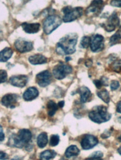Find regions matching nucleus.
<instances>
[{"instance_id":"1","label":"nucleus","mask_w":121,"mask_h":160,"mask_svg":"<svg viewBox=\"0 0 121 160\" xmlns=\"http://www.w3.org/2000/svg\"><path fill=\"white\" fill-rule=\"evenodd\" d=\"M78 41V35L70 33L62 37L56 45V52L61 55H72L76 51L75 46Z\"/></svg>"},{"instance_id":"2","label":"nucleus","mask_w":121,"mask_h":160,"mask_svg":"<svg viewBox=\"0 0 121 160\" xmlns=\"http://www.w3.org/2000/svg\"><path fill=\"white\" fill-rule=\"evenodd\" d=\"M32 134L29 129H22L19 131L17 135H13L9 140L8 145L18 148H22L24 145H28L31 141Z\"/></svg>"},{"instance_id":"3","label":"nucleus","mask_w":121,"mask_h":160,"mask_svg":"<svg viewBox=\"0 0 121 160\" xmlns=\"http://www.w3.org/2000/svg\"><path fill=\"white\" fill-rule=\"evenodd\" d=\"M111 114L108 112L107 108L104 106H97L93 108L89 113V117L94 122L101 124L109 121L111 118Z\"/></svg>"},{"instance_id":"4","label":"nucleus","mask_w":121,"mask_h":160,"mask_svg":"<svg viewBox=\"0 0 121 160\" xmlns=\"http://www.w3.org/2000/svg\"><path fill=\"white\" fill-rule=\"evenodd\" d=\"M63 19L58 15H50L43 22V29L46 35L52 33L62 24Z\"/></svg>"},{"instance_id":"5","label":"nucleus","mask_w":121,"mask_h":160,"mask_svg":"<svg viewBox=\"0 0 121 160\" xmlns=\"http://www.w3.org/2000/svg\"><path fill=\"white\" fill-rule=\"evenodd\" d=\"M62 12L64 14L63 21L64 22H70L83 15L84 9L82 7L73 8L70 6H67L62 9Z\"/></svg>"},{"instance_id":"6","label":"nucleus","mask_w":121,"mask_h":160,"mask_svg":"<svg viewBox=\"0 0 121 160\" xmlns=\"http://www.w3.org/2000/svg\"><path fill=\"white\" fill-rule=\"evenodd\" d=\"M72 71V66L61 62L54 68L52 69V74L56 79L61 80L67 75L71 74Z\"/></svg>"},{"instance_id":"7","label":"nucleus","mask_w":121,"mask_h":160,"mask_svg":"<svg viewBox=\"0 0 121 160\" xmlns=\"http://www.w3.org/2000/svg\"><path fill=\"white\" fill-rule=\"evenodd\" d=\"M120 24V19L115 12H113L112 15L109 16L107 21L101 24V25L104 28V29L108 32H111L114 31L115 29L118 27Z\"/></svg>"},{"instance_id":"8","label":"nucleus","mask_w":121,"mask_h":160,"mask_svg":"<svg viewBox=\"0 0 121 160\" xmlns=\"http://www.w3.org/2000/svg\"><path fill=\"white\" fill-rule=\"evenodd\" d=\"M104 37L100 34L93 35L91 39L90 48L92 52H98L101 51L105 47Z\"/></svg>"},{"instance_id":"9","label":"nucleus","mask_w":121,"mask_h":160,"mask_svg":"<svg viewBox=\"0 0 121 160\" xmlns=\"http://www.w3.org/2000/svg\"><path fill=\"white\" fill-rule=\"evenodd\" d=\"M14 47L18 52L24 53L31 51L33 49V44L31 42L26 41V39L19 38L16 41Z\"/></svg>"},{"instance_id":"10","label":"nucleus","mask_w":121,"mask_h":160,"mask_svg":"<svg viewBox=\"0 0 121 160\" xmlns=\"http://www.w3.org/2000/svg\"><path fill=\"white\" fill-rule=\"evenodd\" d=\"M36 80L39 86L45 87L51 83L52 74L48 70L42 71L36 74Z\"/></svg>"},{"instance_id":"11","label":"nucleus","mask_w":121,"mask_h":160,"mask_svg":"<svg viewBox=\"0 0 121 160\" xmlns=\"http://www.w3.org/2000/svg\"><path fill=\"white\" fill-rule=\"evenodd\" d=\"M103 1H92L89 7L86 9V14L87 16H98L103 8Z\"/></svg>"},{"instance_id":"12","label":"nucleus","mask_w":121,"mask_h":160,"mask_svg":"<svg viewBox=\"0 0 121 160\" xmlns=\"http://www.w3.org/2000/svg\"><path fill=\"white\" fill-rule=\"evenodd\" d=\"M98 143V138L91 135H86L82 139L80 144L83 149L89 150L94 147H95Z\"/></svg>"},{"instance_id":"13","label":"nucleus","mask_w":121,"mask_h":160,"mask_svg":"<svg viewBox=\"0 0 121 160\" xmlns=\"http://www.w3.org/2000/svg\"><path fill=\"white\" fill-rule=\"evenodd\" d=\"M28 82V77L26 75L13 76L10 78V83L12 85L23 88Z\"/></svg>"},{"instance_id":"14","label":"nucleus","mask_w":121,"mask_h":160,"mask_svg":"<svg viewBox=\"0 0 121 160\" xmlns=\"http://www.w3.org/2000/svg\"><path fill=\"white\" fill-rule=\"evenodd\" d=\"M19 96L16 94H7L5 95L2 99V103L3 106L7 108H14Z\"/></svg>"},{"instance_id":"15","label":"nucleus","mask_w":121,"mask_h":160,"mask_svg":"<svg viewBox=\"0 0 121 160\" xmlns=\"http://www.w3.org/2000/svg\"><path fill=\"white\" fill-rule=\"evenodd\" d=\"M23 30L27 33H36L40 29V23L24 22L21 24Z\"/></svg>"},{"instance_id":"16","label":"nucleus","mask_w":121,"mask_h":160,"mask_svg":"<svg viewBox=\"0 0 121 160\" xmlns=\"http://www.w3.org/2000/svg\"><path fill=\"white\" fill-rule=\"evenodd\" d=\"M39 95V92L36 87H29L23 94V98L26 101H30L36 99Z\"/></svg>"},{"instance_id":"17","label":"nucleus","mask_w":121,"mask_h":160,"mask_svg":"<svg viewBox=\"0 0 121 160\" xmlns=\"http://www.w3.org/2000/svg\"><path fill=\"white\" fill-rule=\"evenodd\" d=\"M28 60L32 65H41L47 62V58L41 54L32 55L29 57Z\"/></svg>"},{"instance_id":"18","label":"nucleus","mask_w":121,"mask_h":160,"mask_svg":"<svg viewBox=\"0 0 121 160\" xmlns=\"http://www.w3.org/2000/svg\"><path fill=\"white\" fill-rule=\"evenodd\" d=\"M78 92L80 95V101L82 103H85L89 99L91 92L90 90L85 86H82L78 89Z\"/></svg>"},{"instance_id":"19","label":"nucleus","mask_w":121,"mask_h":160,"mask_svg":"<svg viewBox=\"0 0 121 160\" xmlns=\"http://www.w3.org/2000/svg\"><path fill=\"white\" fill-rule=\"evenodd\" d=\"M13 55V50L10 48H5L0 52V61L1 62H7Z\"/></svg>"},{"instance_id":"20","label":"nucleus","mask_w":121,"mask_h":160,"mask_svg":"<svg viewBox=\"0 0 121 160\" xmlns=\"http://www.w3.org/2000/svg\"><path fill=\"white\" fill-rule=\"evenodd\" d=\"M48 143V136L47 132H43L37 137V145L40 148H44Z\"/></svg>"},{"instance_id":"21","label":"nucleus","mask_w":121,"mask_h":160,"mask_svg":"<svg viewBox=\"0 0 121 160\" xmlns=\"http://www.w3.org/2000/svg\"><path fill=\"white\" fill-rule=\"evenodd\" d=\"M58 105L53 101H49L47 102V113L49 116L52 117L54 115L57 110H58Z\"/></svg>"},{"instance_id":"22","label":"nucleus","mask_w":121,"mask_h":160,"mask_svg":"<svg viewBox=\"0 0 121 160\" xmlns=\"http://www.w3.org/2000/svg\"><path fill=\"white\" fill-rule=\"evenodd\" d=\"M80 150L76 145H71L67 148L65 152V156L66 158H72L73 156H77L79 154Z\"/></svg>"},{"instance_id":"23","label":"nucleus","mask_w":121,"mask_h":160,"mask_svg":"<svg viewBox=\"0 0 121 160\" xmlns=\"http://www.w3.org/2000/svg\"><path fill=\"white\" fill-rule=\"evenodd\" d=\"M56 155V152L53 150H46L40 155V160H50Z\"/></svg>"},{"instance_id":"24","label":"nucleus","mask_w":121,"mask_h":160,"mask_svg":"<svg viewBox=\"0 0 121 160\" xmlns=\"http://www.w3.org/2000/svg\"><path fill=\"white\" fill-rule=\"evenodd\" d=\"M97 95L105 102L109 103V102L110 101V97L109 92L106 90L104 89V90H100V92H98Z\"/></svg>"},{"instance_id":"25","label":"nucleus","mask_w":121,"mask_h":160,"mask_svg":"<svg viewBox=\"0 0 121 160\" xmlns=\"http://www.w3.org/2000/svg\"><path fill=\"white\" fill-rule=\"evenodd\" d=\"M110 69L115 72L120 73L121 72V60H117L112 62L110 65Z\"/></svg>"},{"instance_id":"26","label":"nucleus","mask_w":121,"mask_h":160,"mask_svg":"<svg viewBox=\"0 0 121 160\" xmlns=\"http://www.w3.org/2000/svg\"><path fill=\"white\" fill-rule=\"evenodd\" d=\"M91 38L87 36H84L81 39V41H80V46L82 48L87 49L90 46L91 44Z\"/></svg>"},{"instance_id":"27","label":"nucleus","mask_w":121,"mask_h":160,"mask_svg":"<svg viewBox=\"0 0 121 160\" xmlns=\"http://www.w3.org/2000/svg\"><path fill=\"white\" fill-rule=\"evenodd\" d=\"M59 142V137L58 135H52L50 137L49 144L52 147H55L58 145Z\"/></svg>"},{"instance_id":"28","label":"nucleus","mask_w":121,"mask_h":160,"mask_svg":"<svg viewBox=\"0 0 121 160\" xmlns=\"http://www.w3.org/2000/svg\"><path fill=\"white\" fill-rule=\"evenodd\" d=\"M7 80V72L5 70L0 71V83H3Z\"/></svg>"},{"instance_id":"29","label":"nucleus","mask_w":121,"mask_h":160,"mask_svg":"<svg viewBox=\"0 0 121 160\" xmlns=\"http://www.w3.org/2000/svg\"><path fill=\"white\" fill-rule=\"evenodd\" d=\"M120 87V83L117 80H113L110 83V88L112 90H115Z\"/></svg>"},{"instance_id":"30","label":"nucleus","mask_w":121,"mask_h":160,"mask_svg":"<svg viewBox=\"0 0 121 160\" xmlns=\"http://www.w3.org/2000/svg\"><path fill=\"white\" fill-rule=\"evenodd\" d=\"M103 154L100 151H96L95 152L92 153L91 156L89 158H101V157H103Z\"/></svg>"},{"instance_id":"31","label":"nucleus","mask_w":121,"mask_h":160,"mask_svg":"<svg viewBox=\"0 0 121 160\" xmlns=\"http://www.w3.org/2000/svg\"><path fill=\"white\" fill-rule=\"evenodd\" d=\"M110 5L113 7L121 8V1H120V0H115V1L113 0V1L110 2Z\"/></svg>"},{"instance_id":"32","label":"nucleus","mask_w":121,"mask_h":160,"mask_svg":"<svg viewBox=\"0 0 121 160\" xmlns=\"http://www.w3.org/2000/svg\"><path fill=\"white\" fill-rule=\"evenodd\" d=\"M100 81H101L103 85H104V86H108L109 85V79L107 78H106L105 76H103L101 78Z\"/></svg>"},{"instance_id":"33","label":"nucleus","mask_w":121,"mask_h":160,"mask_svg":"<svg viewBox=\"0 0 121 160\" xmlns=\"http://www.w3.org/2000/svg\"><path fill=\"white\" fill-rule=\"evenodd\" d=\"M93 83H94V84L95 85L96 88H98V89H100L103 86V85H102V83H101V82L100 81V79H95V80H94Z\"/></svg>"},{"instance_id":"34","label":"nucleus","mask_w":121,"mask_h":160,"mask_svg":"<svg viewBox=\"0 0 121 160\" xmlns=\"http://www.w3.org/2000/svg\"><path fill=\"white\" fill-rule=\"evenodd\" d=\"M0 158H1L2 160H5V159H8V156L3 151H1V152H0Z\"/></svg>"},{"instance_id":"35","label":"nucleus","mask_w":121,"mask_h":160,"mask_svg":"<svg viewBox=\"0 0 121 160\" xmlns=\"http://www.w3.org/2000/svg\"><path fill=\"white\" fill-rule=\"evenodd\" d=\"M117 112L119 113H121V101H120L119 102H118L117 104V109H116Z\"/></svg>"},{"instance_id":"36","label":"nucleus","mask_w":121,"mask_h":160,"mask_svg":"<svg viewBox=\"0 0 121 160\" xmlns=\"http://www.w3.org/2000/svg\"><path fill=\"white\" fill-rule=\"evenodd\" d=\"M92 61L91 59H87L85 62V65L86 67H87V68L91 67L92 65Z\"/></svg>"},{"instance_id":"37","label":"nucleus","mask_w":121,"mask_h":160,"mask_svg":"<svg viewBox=\"0 0 121 160\" xmlns=\"http://www.w3.org/2000/svg\"><path fill=\"white\" fill-rule=\"evenodd\" d=\"M4 138H5V135L3 132V128L2 126H1V138H0V140H1V142H2L3 140H4Z\"/></svg>"},{"instance_id":"38","label":"nucleus","mask_w":121,"mask_h":160,"mask_svg":"<svg viewBox=\"0 0 121 160\" xmlns=\"http://www.w3.org/2000/svg\"><path fill=\"white\" fill-rule=\"evenodd\" d=\"M117 35V36L121 39V26H120V28H119V29L118 30V31L115 33Z\"/></svg>"},{"instance_id":"39","label":"nucleus","mask_w":121,"mask_h":160,"mask_svg":"<svg viewBox=\"0 0 121 160\" xmlns=\"http://www.w3.org/2000/svg\"><path fill=\"white\" fill-rule=\"evenodd\" d=\"M58 106L59 108H63V106H64V101H59V102H58Z\"/></svg>"},{"instance_id":"40","label":"nucleus","mask_w":121,"mask_h":160,"mask_svg":"<svg viewBox=\"0 0 121 160\" xmlns=\"http://www.w3.org/2000/svg\"><path fill=\"white\" fill-rule=\"evenodd\" d=\"M86 160H103L101 158H89Z\"/></svg>"},{"instance_id":"41","label":"nucleus","mask_w":121,"mask_h":160,"mask_svg":"<svg viewBox=\"0 0 121 160\" xmlns=\"http://www.w3.org/2000/svg\"><path fill=\"white\" fill-rule=\"evenodd\" d=\"M12 160H22V159L21 158H19V157H16V158H14L12 159Z\"/></svg>"},{"instance_id":"42","label":"nucleus","mask_w":121,"mask_h":160,"mask_svg":"<svg viewBox=\"0 0 121 160\" xmlns=\"http://www.w3.org/2000/svg\"><path fill=\"white\" fill-rule=\"evenodd\" d=\"M72 60V58H70V57H66V62H68L69 60Z\"/></svg>"},{"instance_id":"43","label":"nucleus","mask_w":121,"mask_h":160,"mask_svg":"<svg viewBox=\"0 0 121 160\" xmlns=\"http://www.w3.org/2000/svg\"><path fill=\"white\" fill-rule=\"evenodd\" d=\"M118 152H119V153L121 155V146L118 149Z\"/></svg>"},{"instance_id":"44","label":"nucleus","mask_w":121,"mask_h":160,"mask_svg":"<svg viewBox=\"0 0 121 160\" xmlns=\"http://www.w3.org/2000/svg\"><path fill=\"white\" fill-rule=\"evenodd\" d=\"M118 121H119L120 123H121V117H120L118 118Z\"/></svg>"},{"instance_id":"45","label":"nucleus","mask_w":121,"mask_h":160,"mask_svg":"<svg viewBox=\"0 0 121 160\" xmlns=\"http://www.w3.org/2000/svg\"><path fill=\"white\" fill-rule=\"evenodd\" d=\"M118 140H119V142H121V135L118 138Z\"/></svg>"},{"instance_id":"46","label":"nucleus","mask_w":121,"mask_h":160,"mask_svg":"<svg viewBox=\"0 0 121 160\" xmlns=\"http://www.w3.org/2000/svg\"><path fill=\"white\" fill-rule=\"evenodd\" d=\"M120 80H121V79H120Z\"/></svg>"}]
</instances>
